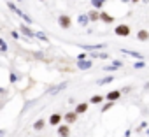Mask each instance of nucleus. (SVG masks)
<instances>
[{
    "label": "nucleus",
    "mask_w": 149,
    "mask_h": 137,
    "mask_svg": "<svg viewBox=\"0 0 149 137\" xmlns=\"http://www.w3.org/2000/svg\"><path fill=\"white\" fill-rule=\"evenodd\" d=\"M130 34H132V28L126 23H119L114 27V35H118V37H130Z\"/></svg>",
    "instance_id": "f257e3e1"
},
{
    "label": "nucleus",
    "mask_w": 149,
    "mask_h": 137,
    "mask_svg": "<svg viewBox=\"0 0 149 137\" xmlns=\"http://www.w3.org/2000/svg\"><path fill=\"white\" fill-rule=\"evenodd\" d=\"M79 48L84 49L86 53H95V51H102V49H105L107 44H105V42H100V44H79Z\"/></svg>",
    "instance_id": "f03ea898"
},
{
    "label": "nucleus",
    "mask_w": 149,
    "mask_h": 137,
    "mask_svg": "<svg viewBox=\"0 0 149 137\" xmlns=\"http://www.w3.org/2000/svg\"><path fill=\"white\" fill-rule=\"evenodd\" d=\"M123 67H125V62H123V60H112L109 65H104V71H105V72H114V71L123 68Z\"/></svg>",
    "instance_id": "7ed1b4c3"
},
{
    "label": "nucleus",
    "mask_w": 149,
    "mask_h": 137,
    "mask_svg": "<svg viewBox=\"0 0 149 137\" xmlns=\"http://www.w3.org/2000/svg\"><path fill=\"white\" fill-rule=\"evenodd\" d=\"M58 25H60V28L68 30L72 27V18L68 14H61V16H58Z\"/></svg>",
    "instance_id": "20e7f679"
},
{
    "label": "nucleus",
    "mask_w": 149,
    "mask_h": 137,
    "mask_svg": "<svg viewBox=\"0 0 149 137\" xmlns=\"http://www.w3.org/2000/svg\"><path fill=\"white\" fill-rule=\"evenodd\" d=\"M61 121H63V114H60V113H53L51 116H49V125L51 127H60L61 125Z\"/></svg>",
    "instance_id": "39448f33"
},
{
    "label": "nucleus",
    "mask_w": 149,
    "mask_h": 137,
    "mask_svg": "<svg viewBox=\"0 0 149 137\" xmlns=\"http://www.w3.org/2000/svg\"><path fill=\"white\" fill-rule=\"evenodd\" d=\"M121 95H123L121 90H111V92L105 95V100H107V102H118V100L121 99Z\"/></svg>",
    "instance_id": "423d86ee"
},
{
    "label": "nucleus",
    "mask_w": 149,
    "mask_h": 137,
    "mask_svg": "<svg viewBox=\"0 0 149 137\" xmlns=\"http://www.w3.org/2000/svg\"><path fill=\"white\" fill-rule=\"evenodd\" d=\"M63 121H65L67 125L76 123V121H77V114H76V111H68V113H65V114H63Z\"/></svg>",
    "instance_id": "0eeeda50"
},
{
    "label": "nucleus",
    "mask_w": 149,
    "mask_h": 137,
    "mask_svg": "<svg viewBox=\"0 0 149 137\" xmlns=\"http://www.w3.org/2000/svg\"><path fill=\"white\" fill-rule=\"evenodd\" d=\"M88 109H90V102H77L76 104V114L79 116V114H84V113H88Z\"/></svg>",
    "instance_id": "6e6552de"
},
{
    "label": "nucleus",
    "mask_w": 149,
    "mask_h": 137,
    "mask_svg": "<svg viewBox=\"0 0 149 137\" xmlns=\"http://www.w3.org/2000/svg\"><path fill=\"white\" fill-rule=\"evenodd\" d=\"M100 21H102V23H105V25H112V23L116 21V18H114L112 14L105 13V11H100Z\"/></svg>",
    "instance_id": "1a4fd4ad"
},
{
    "label": "nucleus",
    "mask_w": 149,
    "mask_h": 137,
    "mask_svg": "<svg viewBox=\"0 0 149 137\" xmlns=\"http://www.w3.org/2000/svg\"><path fill=\"white\" fill-rule=\"evenodd\" d=\"M93 67V60H77V68L79 71H90Z\"/></svg>",
    "instance_id": "9d476101"
},
{
    "label": "nucleus",
    "mask_w": 149,
    "mask_h": 137,
    "mask_svg": "<svg viewBox=\"0 0 149 137\" xmlns=\"http://www.w3.org/2000/svg\"><path fill=\"white\" fill-rule=\"evenodd\" d=\"M19 32H21L26 39H35V32H33V30H30V28H28V25H23V23H21V25H19Z\"/></svg>",
    "instance_id": "9b49d317"
},
{
    "label": "nucleus",
    "mask_w": 149,
    "mask_h": 137,
    "mask_svg": "<svg viewBox=\"0 0 149 137\" xmlns=\"http://www.w3.org/2000/svg\"><path fill=\"white\" fill-rule=\"evenodd\" d=\"M67 86H68V83H67V81H63V83H60V85H56V86L49 88V90H47V93H49V95H56V93L63 92V90H65Z\"/></svg>",
    "instance_id": "f8f14e48"
},
{
    "label": "nucleus",
    "mask_w": 149,
    "mask_h": 137,
    "mask_svg": "<svg viewBox=\"0 0 149 137\" xmlns=\"http://www.w3.org/2000/svg\"><path fill=\"white\" fill-rule=\"evenodd\" d=\"M56 134H58V137H70V125H60L58 127V130H56Z\"/></svg>",
    "instance_id": "ddd939ff"
},
{
    "label": "nucleus",
    "mask_w": 149,
    "mask_h": 137,
    "mask_svg": "<svg viewBox=\"0 0 149 137\" xmlns=\"http://www.w3.org/2000/svg\"><path fill=\"white\" fill-rule=\"evenodd\" d=\"M121 53L123 55H128V56H133L137 60H144V55L139 53V51H133V49H126V48H121Z\"/></svg>",
    "instance_id": "4468645a"
},
{
    "label": "nucleus",
    "mask_w": 149,
    "mask_h": 137,
    "mask_svg": "<svg viewBox=\"0 0 149 137\" xmlns=\"http://www.w3.org/2000/svg\"><path fill=\"white\" fill-rule=\"evenodd\" d=\"M116 78H114V74H109V76H104V78H100L98 81H97V85L98 86H105V85H109V83H112Z\"/></svg>",
    "instance_id": "2eb2a0df"
},
{
    "label": "nucleus",
    "mask_w": 149,
    "mask_h": 137,
    "mask_svg": "<svg viewBox=\"0 0 149 137\" xmlns=\"http://www.w3.org/2000/svg\"><path fill=\"white\" fill-rule=\"evenodd\" d=\"M137 41H140V42H147V41H149V30L140 28V30L137 32Z\"/></svg>",
    "instance_id": "dca6fc26"
},
{
    "label": "nucleus",
    "mask_w": 149,
    "mask_h": 137,
    "mask_svg": "<svg viewBox=\"0 0 149 137\" xmlns=\"http://www.w3.org/2000/svg\"><path fill=\"white\" fill-rule=\"evenodd\" d=\"M91 21H90V18H88V14H79L77 16V25L79 27H88Z\"/></svg>",
    "instance_id": "f3484780"
},
{
    "label": "nucleus",
    "mask_w": 149,
    "mask_h": 137,
    "mask_svg": "<svg viewBox=\"0 0 149 137\" xmlns=\"http://www.w3.org/2000/svg\"><path fill=\"white\" fill-rule=\"evenodd\" d=\"M88 18H90V21H100V11H95V9H91L90 13H88Z\"/></svg>",
    "instance_id": "a211bd4d"
},
{
    "label": "nucleus",
    "mask_w": 149,
    "mask_h": 137,
    "mask_svg": "<svg viewBox=\"0 0 149 137\" xmlns=\"http://www.w3.org/2000/svg\"><path fill=\"white\" fill-rule=\"evenodd\" d=\"M91 58H100V60H109V53H102V51H95V53H90Z\"/></svg>",
    "instance_id": "6ab92c4d"
},
{
    "label": "nucleus",
    "mask_w": 149,
    "mask_h": 137,
    "mask_svg": "<svg viewBox=\"0 0 149 137\" xmlns=\"http://www.w3.org/2000/svg\"><path fill=\"white\" fill-rule=\"evenodd\" d=\"M104 100H105V97H104V95H93L88 102H90V104H93V106H98V104H102Z\"/></svg>",
    "instance_id": "aec40b11"
},
{
    "label": "nucleus",
    "mask_w": 149,
    "mask_h": 137,
    "mask_svg": "<svg viewBox=\"0 0 149 137\" xmlns=\"http://www.w3.org/2000/svg\"><path fill=\"white\" fill-rule=\"evenodd\" d=\"M105 2H107V0H91V7L95 11H102V7H104Z\"/></svg>",
    "instance_id": "412c9836"
},
{
    "label": "nucleus",
    "mask_w": 149,
    "mask_h": 137,
    "mask_svg": "<svg viewBox=\"0 0 149 137\" xmlns=\"http://www.w3.org/2000/svg\"><path fill=\"white\" fill-rule=\"evenodd\" d=\"M44 127H46V121H44L42 118H39V120L33 123V130H37V132H39V130H42Z\"/></svg>",
    "instance_id": "4be33fe9"
},
{
    "label": "nucleus",
    "mask_w": 149,
    "mask_h": 137,
    "mask_svg": "<svg viewBox=\"0 0 149 137\" xmlns=\"http://www.w3.org/2000/svg\"><path fill=\"white\" fill-rule=\"evenodd\" d=\"M114 104H116V102H105V104L100 107V113H107L109 109H112V107H114Z\"/></svg>",
    "instance_id": "5701e85b"
},
{
    "label": "nucleus",
    "mask_w": 149,
    "mask_h": 137,
    "mask_svg": "<svg viewBox=\"0 0 149 137\" xmlns=\"http://www.w3.org/2000/svg\"><path fill=\"white\" fill-rule=\"evenodd\" d=\"M0 51H2V53H7V51H9V46H7V42H6L2 37H0Z\"/></svg>",
    "instance_id": "b1692460"
},
{
    "label": "nucleus",
    "mask_w": 149,
    "mask_h": 137,
    "mask_svg": "<svg viewBox=\"0 0 149 137\" xmlns=\"http://www.w3.org/2000/svg\"><path fill=\"white\" fill-rule=\"evenodd\" d=\"M35 37H39L40 41H44V42H47L49 39H47V35L44 34V32H35Z\"/></svg>",
    "instance_id": "393cba45"
},
{
    "label": "nucleus",
    "mask_w": 149,
    "mask_h": 137,
    "mask_svg": "<svg viewBox=\"0 0 149 137\" xmlns=\"http://www.w3.org/2000/svg\"><path fill=\"white\" fill-rule=\"evenodd\" d=\"M33 104H35V100H28V102H26V104L23 106V109H21V113H26V111H28V109H30V107H32Z\"/></svg>",
    "instance_id": "a878e982"
},
{
    "label": "nucleus",
    "mask_w": 149,
    "mask_h": 137,
    "mask_svg": "<svg viewBox=\"0 0 149 137\" xmlns=\"http://www.w3.org/2000/svg\"><path fill=\"white\" fill-rule=\"evenodd\" d=\"M133 67H135V68H146V62H144V60H139V62L133 63Z\"/></svg>",
    "instance_id": "bb28decb"
},
{
    "label": "nucleus",
    "mask_w": 149,
    "mask_h": 137,
    "mask_svg": "<svg viewBox=\"0 0 149 137\" xmlns=\"http://www.w3.org/2000/svg\"><path fill=\"white\" fill-rule=\"evenodd\" d=\"M21 18H23V21H25L26 25H32V23H33V20H32L28 14H25V13H23V16H21Z\"/></svg>",
    "instance_id": "cd10ccee"
},
{
    "label": "nucleus",
    "mask_w": 149,
    "mask_h": 137,
    "mask_svg": "<svg viewBox=\"0 0 149 137\" xmlns=\"http://www.w3.org/2000/svg\"><path fill=\"white\" fill-rule=\"evenodd\" d=\"M18 79H19V76H18L16 72H11V76H9V81H11V83H16Z\"/></svg>",
    "instance_id": "c85d7f7f"
},
{
    "label": "nucleus",
    "mask_w": 149,
    "mask_h": 137,
    "mask_svg": "<svg viewBox=\"0 0 149 137\" xmlns=\"http://www.w3.org/2000/svg\"><path fill=\"white\" fill-rule=\"evenodd\" d=\"M147 127H149V125H147L146 121H142V123H140V125L137 127V132H142V128H147Z\"/></svg>",
    "instance_id": "c756f323"
},
{
    "label": "nucleus",
    "mask_w": 149,
    "mask_h": 137,
    "mask_svg": "<svg viewBox=\"0 0 149 137\" xmlns=\"http://www.w3.org/2000/svg\"><path fill=\"white\" fill-rule=\"evenodd\" d=\"M11 35H13V39H19V37H21V34H19L18 30H13V32H11Z\"/></svg>",
    "instance_id": "7c9ffc66"
},
{
    "label": "nucleus",
    "mask_w": 149,
    "mask_h": 137,
    "mask_svg": "<svg viewBox=\"0 0 149 137\" xmlns=\"http://www.w3.org/2000/svg\"><path fill=\"white\" fill-rule=\"evenodd\" d=\"M132 92V86H123V90H121V93H130Z\"/></svg>",
    "instance_id": "2f4dec72"
},
{
    "label": "nucleus",
    "mask_w": 149,
    "mask_h": 137,
    "mask_svg": "<svg viewBox=\"0 0 149 137\" xmlns=\"http://www.w3.org/2000/svg\"><path fill=\"white\" fill-rule=\"evenodd\" d=\"M4 135H6V130H4V128H0V137H4Z\"/></svg>",
    "instance_id": "473e14b6"
},
{
    "label": "nucleus",
    "mask_w": 149,
    "mask_h": 137,
    "mask_svg": "<svg viewBox=\"0 0 149 137\" xmlns=\"http://www.w3.org/2000/svg\"><path fill=\"white\" fill-rule=\"evenodd\" d=\"M0 93H7V88H2V86H0Z\"/></svg>",
    "instance_id": "72a5a7b5"
},
{
    "label": "nucleus",
    "mask_w": 149,
    "mask_h": 137,
    "mask_svg": "<svg viewBox=\"0 0 149 137\" xmlns=\"http://www.w3.org/2000/svg\"><path fill=\"white\" fill-rule=\"evenodd\" d=\"M132 4H139V2H142V0H130Z\"/></svg>",
    "instance_id": "f704fd0d"
},
{
    "label": "nucleus",
    "mask_w": 149,
    "mask_h": 137,
    "mask_svg": "<svg viewBox=\"0 0 149 137\" xmlns=\"http://www.w3.org/2000/svg\"><path fill=\"white\" fill-rule=\"evenodd\" d=\"M16 2H19V4H21V2H23V0H16Z\"/></svg>",
    "instance_id": "c9c22d12"
},
{
    "label": "nucleus",
    "mask_w": 149,
    "mask_h": 137,
    "mask_svg": "<svg viewBox=\"0 0 149 137\" xmlns=\"http://www.w3.org/2000/svg\"><path fill=\"white\" fill-rule=\"evenodd\" d=\"M40 2H46V0H40Z\"/></svg>",
    "instance_id": "e433bc0d"
},
{
    "label": "nucleus",
    "mask_w": 149,
    "mask_h": 137,
    "mask_svg": "<svg viewBox=\"0 0 149 137\" xmlns=\"http://www.w3.org/2000/svg\"><path fill=\"white\" fill-rule=\"evenodd\" d=\"M7 2H9V0H7Z\"/></svg>",
    "instance_id": "4c0bfd02"
}]
</instances>
